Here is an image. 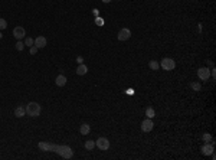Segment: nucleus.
Listing matches in <instances>:
<instances>
[{
	"mask_svg": "<svg viewBox=\"0 0 216 160\" xmlns=\"http://www.w3.org/2000/svg\"><path fill=\"white\" fill-rule=\"evenodd\" d=\"M52 152H56L58 154H61V156L65 157V159H71V157L74 156V152H72L71 147H68V146H55V144H53Z\"/></svg>",
	"mask_w": 216,
	"mask_h": 160,
	"instance_id": "1",
	"label": "nucleus"
},
{
	"mask_svg": "<svg viewBox=\"0 0 216 160\" xmlns=\"http://www.w3.org/2000/svg\"><path fill=\"white\" fill-rule=\"evenodd\" d=\"M40 105L38 104V103H35V101H32V103H29L28 105H26V114L28 115H30V117H39L40 115Z\"/></svg>",
	"mask_w": 216,
	"mask_h": 160,
	"instance_id": "2",
	"label": "nucleus"
},
{
	"mask_svg": "<svg viewBox=\"0 0 216 160\" xmlns=\"http://www.w3.org/2000/svg\"><path fill=\"white\" fill-rule=\"evenodd\" d=\"M160 65H161V68H163L164 71H173V69L176 68V62H174L171 58H163Z\"/></svg>",
	"mask_w": 216,
	"mask_h": 160,
	"instance_id": "3",
	"label": "nucleus"
},
{
	"mask_svg": "<svg viewBox=\"0 0 216 160\" xmlns=\"http://www.w3.org/2000/svg\"><path fill=\"white\" fill-rule=\"evenodd\" d=\"M95 147H98L100 150H108V149H110V142H108V139L100 137V139L95 142Z\"/></svg>",
	"mask_w": 216,
	"mask_h": 160,
	"instance_id": "4",
	"label": "nucleus"
},
{
	"mask_svg": "<svg viewBox=\"0 0 216 160\" xmlns=\"http://www.w3.org/2000/svg\"><path fill=\"white\" fill-rule=\"evenodd\" d=\"M198 76H199V79L202 81H208L209 78H210V69L209 68H199L198 69Z\"/></svg>",
	"mask_w": 216,
	"mask_h": 160,
	"instance_id": "5",
	"label": "nucleus"
},
{
	"mask_svg": "<svg viewBox=\"0 0 216 160\" xmlns=\"http://www.w3.org/2000/svg\"><path fill=\"white\" fill-rule=\"evenodd\" d=\"M131 38V30L130 29H127V28H124V29H121L120 32H118V40H128Z\"/></svg>",
	"mask_w": 216,
	"mask_h": 160,
	"instance_id": "6",
	"label": "nucleus"
},
{
	"mask_svg": "<svg viewBox=\"0 0 216 160\" xmlns=\"http://www.w3.org/2000/svg\"><path fill=\"white\" fill-rule=\"evenodd\" d=\"M153 128H154V124H153V120H151V118H146V120L141 123V130L146 131V133H150Z\"/></svg>",
	"mask_w": 216,
	"mask_h": 160,
	"instance_id": "7",
	"label": "nucleus"
},
{
	"mask_svg": "<svg viewBox=\"0 0 216 160\" xmlns=\"http://www.w3.org/2000/svg\"><path fill=\"white\" fill-rule=\"evenodd\" d=\"M25 35H26V30H25L22 26H16V28L13 29V36L16 38L17 40H22V39L25 38Z\"/></svg>",
	"mask_w": 216,
	"mask_h": 160,
	"instance_id": "8",
	"label": "nucleus"
},
{
	"mask_svg": "<svg viewBox=\"0 0 216 160\" xmlns=\"http://www.w3.org/2000/svg\"><path fill=\"white\" fill-rule=\"evenodd\" d=\"M35 46H38V49L45 48V46H46V38H45V36H38V38L35 39Z\"/></svg>",
	"mask_w": 216,
	"mask_h": 160,
	"instance_id": "9",
	"label": "nucleus"
},
{
	"mask_svg": "<svg viewBox=\"0 0 216 160\" xmlns=\"http://www.w3.org/2000/svg\"><path fill=\"white\" fill-rule=\"evenodd\" d=\"M202 153L205 154V156H210L212 153H213V143H210V144H205L203 146V149H202Z\"/></svg>",
	"mask_w": 216,
	"mask_h": 160,
	"instance_id": "10",
	"label": "nucleus"
},
{
	"mask_svg": "<svg viewBox=\"0 0 216 160\" xmlns=\"http://www.w3.org/2000/svg\"><path fill=\"white\" fill-rule=\"evenodd\" d=\"M67 76L64 75V74H59L58 76H56V79H55V82H56V85L58 87H64L65 84H67Z\"/></svg>",
	"mask_w": 216,
	"mask_h": 160,
	"instance_id": "11",
	"label": "nucleus"
},
{
	"mask_svg": "<svg viewBox=\"0 0 216 160\" xmlns=\"http://www.w3.org/2000/svg\"><path fill=\"white\" fill-rule=\"evenodd\" d=\"M26 114V108H23L22 105H19L15 108V115H16L17 118H20V117H23Z\"/></svg>",
	"mask_w": 216,
	"mask_h": 160,
	"instance_id": "12",
	"label": "nucleus"
},
{
	"mask_svg": "<svg viewBox=\"0 0 216 160\" xmlns=\"http://www.w3.org/2000/svg\"><path fill=\"white\" fill-rule=\"evenodd\" d=\"M86 72H88V67L84 65V64H79L78 68H76V74H78V75H85Z\"/></svg>",
	"mask_w": 216,
	"mask_h": 160,
	"instance_id": "13",
	"label": "nucleus"
},
{
	"mask_svg": "<svg viewBox=\"0 0 216 160\" xmlns=\"http://www.w3.org/2000/svg\"><path fill=\"white\" fill-rule=\"evenodd\" d=\"M89 131H91V127H89V124H81V127H79V133H81L82 136H86Z\"/></svg>",
	"mask_w": 216,
	"mask_h": 160,
	"instance_id": "14",
	"label": "nucleus"
},
{
	"mask_svg": "<svg viewBox=\"0 0 216 160\" xmlns=\"http://www.w3.org/2000/svg\"><path fill=\"white\" fill-rule=\"evenodd\" d=\"M39 147H40L42 150H45V152H52L53 144H50V143H39Z\"/></svg>",
	"mask_w": 216,
	"mask_h": 160,
	"instance_id": "15",
	"label": "nucleus"
},
{
	"mask_svg": "<svg viewBox=\"0 0 216 160\" xmlns=\"http://www.w3.org/2000/svg\"><path fill=\"white\" fill-rule=\"evenodd\" d=\"M154 115H156V113H154V108H151V107L146 108V117H147V118H153Z\"/></svg>",
	"mask_w": 216,
	"mask_h": 160,
	"instance_id": "16",
	"label": "nucleus"
},
{
	"mask_svg": "<svg viewBox=\"0 0 216 160\" xmlns=\"http://www.w3.org/2000/svg\"><path fill=\"white\" fill-rule=\"evenodd\" d=\"M149 65H150V68H151L153 71H157V69L160 68V64H159L157 61H150Z\"/></svg>",
	"mask_w": 216,
	"mask_h": 160,
	"instance_id": "17",
	"label": "nucleus"
},
{
	"mask_svg": "<svg viewBox=\"0 0 216 160\" xmlns=\"http://www.w3.org/2000/svg\"><path fill=\"white\" fill-rule=\"evenodd\" d=\"M94 147H95V142H92V140L85 142V149L86 150H94Z\"/></svg>",
	"mask_w": 216,
	"mask_h": 160,
	"instance_id": "18",
	"label": "nucleus"
},
{
	"mask_svg": "<svg viewBox=\"0 0 216 160\" xmlns=\"http://www.w3.org/2000/svg\"><path fill=\"white\" fill-rule=\"evenodd\" d=\"M25 45H26V46H33L35 40L32 39V38H26V39H25Z\"/></svg>",
	"mask_w": 216,
	"mask_h": 160,
	"instance_id": "19",
	"label": "nucleus"
},
{
	"mask_svg": "<svg viewBox=\"0 0 216 160\" xmlns=\"http://www.w3.org/2000/svg\"><path fill=\"white\" fill-rule=\"evenodd\" d=\"M7 28V22L4 20V19L0 18V30H3V29H6Z\"/></svg>",
	"mask_w": 216,
	"mask_h": 160,
	"instance_id": "20",
	"label": "nucleus"
},
{
	"mask_svg": "<svg viewBox=\"0 0 216 160\" xmlns=\"http://www.w3.org/2000/svg\"><path fill=\"white\" fill-rule=\"evenodd\" d=\"M15 46H16L17 51H23V48H25V45H23V42H22V40H17V43L15 45Z\"/></svg>",
	"mask_w": 216,
	"mask_h": 160,
	"instance_id": "21",
	"label": "nucleus"
},
{
	"mask_svg": "<svg viewBox=\"0 0 216 160\" xmlns=\"http://www.w3.org/2000/svg\"><path fill=\"white\" fill-rule=\"evenodd\" d=\"M192 88L195 89V91H200V88H202V87H200L199 82H193V84H192Z\"/></svg>",
	"mask_w": 216,
	"mask_h": 160,
	"instance_id": "22",
	"label": "nucleus"
},
{
	"mask_svg": "<svg viewBox=\"0 0 216 160\" xmlns=\"http://www.w3.org/2000/svg\"><path fill=\"white\" fill-rule=\"evenodd\" d=\"M203 140H205L206 143H208V142H210V140H212V136L206 133V134H203Z\"/></svg>",
	"mask_w": 216,
	"mask_h": 160,
	"instance_id": "23",
	"label": "nucleus"
},
{
	"mask_svg": "<svg viewBox=\"0 0 216 160\" xmlns=\"http://www.w3.org/2000/svg\"><path fill=\"white\" fill-rule=\"evenodd\" d=\"M95 23H97L98 26H102V25H104V19H101V18H95Z\"/></svg>",
	"mask_w": 216,
	"mask_h": 160,
	"instance_id": "24",
	"label": "nucleus"
},
{
	"mask_svg": "<svg viewBox=\"0 0 216 160\" xmlns=\"http://www.w3.org/2000/svg\"><path fill=\"white\" fill-rule=\"evenodd\" d=\"M38 52V46H30V53H32V55H35V53Z\"/></svg>",
	"mask_w": 216,
	"mask_h": 160,
	"instance_id": "25",
	"label": "nucleus"
},
{
	"mask_svg": "<svg viewBox=\"0 0 216 160\" xmlns=\"http://www.w3.org/2000/svg\"><path fill=\"white\" fill-rule=\"evenodd\" d=\"M92 12H94V16H95V18H98V15H100V10H98V9H94Z\"/></svg>",
	"mask_w": 216,
	"mask_h": 160,
	"instance_id": "26",
	"label": "nucleus"
},
{
	"mask_svg": "<svg viewBox=\"0 0 216 160\" xmlns=\"http://www.w3.org/2000/svg\"><path fill=\"white\" fill-rule=\"evenodd\" d=\"M76 62H78V64H82V62H84V58H82V56H78V58H76Z\"/></svg>",
	"mask_w": 216,
	"mask_h": 160,
	"instance_id": "27",
	"label": "nucleus"
},
{
	"mask_svg": "<svg viewBox=\"0 0 216 160\" xmlns=\"http://www.w3.org/2000/svg\"><path fill=\"white\" fill-rule=\"evenodd\" d=\"M127 94H128V95H133L134 91H133V89H128V91H127Z\"/></svg>",
	"mask_w": 216,
	"mask_h": 160,
	"instance_id": "28",
	"label": "nucleus"
},
{
	"mask_svg": "<svg viewBox=\"0 0 216 160\" xmlns=\"http://www.w3.org/2000/svg\"><path fill=\"white\" fill-rule=\"evenodd\" d=\"M102 1H104V3H110L111 0H102Z\"/></svg>",
	"mask_w": 216,
	"mask_h": 160,
	"instance_id": "29",
	"label": "nucleus"
},
{
	"mask_svg": "<svg viewBox=\"0 0 216 160\" xmlns=\"http://www.w3.org/2000/svg\"><path fill=\"white\" fill-rule=\"evenodd\" d=\"M1 38H3V35H1V33H0V39H1Z\"/></svg>",
	"mask_w": 216,
	"mask_h": 160,
	"instance_id": "30",
	"label": "nucleus"
}]
</instances>
